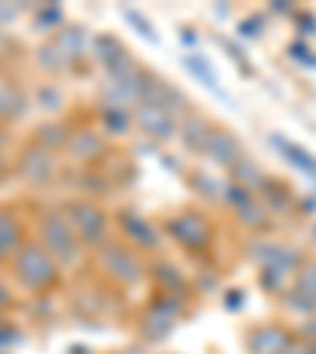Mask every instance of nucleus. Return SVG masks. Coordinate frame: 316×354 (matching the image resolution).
<instances>
[{"label": "nucleus", "mask_w": 316, "mask_h": 354, "mask_svg": "<svg viewBox=\"0 0 316 354\" xmlns=\"http://www.w3.org/2000/svg\"><path fill=\"white\" fill-rule=\"evenodd\" d=\"M281 297H285V304L291 310H297V313H313V310H316V301H310L307 295H301L297 288H291V291H281Z\"/></svg>", "instance_id": "a878e982"}, {"label": "nucleus", "mask_w": 316, "mask_h": 354, "mask_svg": "<svg viewBox=\"0 0 316 354\" xmlns=\"http://www.w3.org/2000/svg\"><path fill=\"white\" fill-rule=\"evenodd\" d=\"M243 345H247V354H285L295 345V335L281 323H259L247 329Z\"/></svg>", "instance_id": "423d86ee"}, {"label": "nucleus", "mask_w": 316, "mask_h": 354, "mask_svg": "<svg viewBox=\"0 0 316 354\" xmlns=\"http://www.w3.org/2000/svg\"><path fill=\"white\" fill-rule=\"evenodd\" d=\"M95 57L102 60V66L104 70H118V66H124L127 60H130V54H127V48L120 44V38H114V35H98L95 41Z\"/></svg>", "instance_id": "f3484780"}, {"label": "nucleus", "mask_w": 316, "mask_h": 354, "mask_svg": "<svg viewBox=\"0 0 316 354\" xmlns=\"http://www.w3.org/2000/svg\"><path fill=\"white\" fill-rule=\"evenodd\" d=\"M234 215L247 225V228H266V225H269V212H266V206L253 196H247L241 206H234Z\"/></svg>", "instance_id": "4be33fe9"}, {"label": "nucleus", "mask_w": 316, "mask_h": 354, "mask_svg": "<svg viewBox=\"0 0 316 354\" xmlns=\"http://www.w3.org/2000/svg\"><path fill=\"white\" fill-rule=\"evenodd\" d=\"M215 165H221V168H234L237 162L243 158V149L241 142L234 140V133H228L225 127H212V133H209V142H206V152Z\"/></svg>", "instance_id": "f8f14e48"}, {"label": "nucleus", "mask_w": 316, "mask_h": 354, "mask_svg": "<svg viewBox=\"0 0 316 354\" xmlns=\"http://www.w3.org/2000/svg\"><path fill=\"white\" fill-rule=\"evenodd\" d=\"M165 234H168L180 250L193 253V257L209 253L212 250V241H215L212 221H209L203 212H196V209H184V212H177V215H168Z\"/></svg>", "instance_id": "20e7f679"}, {"label": "nucleus", "mask_w": 316, "mask_h": 354, "mask_svg": "<svg viewBox=\"0 0 316 354\" xmlns=\"http://www.w3.org/2000/svg\"><path fill=\"white\" fill-rule=\"evenodd\" d=\"M10 272L19 281V288L26 295H51L54 288L60 285V263L44 250L38 237H29V241L19 247L13 259H10Z\"/></svg>", "instance_id": "f257e3e1"}, {"label": "nucleus", "mask_w": 316, "mask_h": 354, "mask_svg": "<svg viewBox=\"0 0 316 354\" xmlns=\"http://www.w3.org/2000/svg\"><path fill=\"white\" fill-rule=\"evenodd\" d=\"M269 142H272L279 152H285V158L291 165H297L301 171H307L310 177H316V158L307 152V149H301V146H295V142H288L285 136H269Z\"/></svg>", "instance_id": "aec40b11"}, {"label": "nucleus", "mask_w": 316, "mask_h": 354, "mask_svg": "<svg viewBox=\"0 0 316 354\" xmlns=\"http://www.w3.org/2000/svg\"><path fill=\"white\" fill-rule=\"evenodd\" d=\"M120 13H124V19H127V22H133V26H136V32H140V35L146 38V41H152V44L158 41V35H155V29H152V22H149L142 13H136V10H130V7H124Z\"/></svg>", "instance_id": "393cba45"}, {"label": "nucleus", "mask_w": 316, "mask_h": 354, "mask_svg": "<svg viewBox=\"0 0 316 354\" xmlns=\"http://www.w3.org/2000/svg\"><path fill=\"white\" fill-rule=\"evenodd\" d=\"M16 171H19V177L26 180V184H51L54 177V152H48V149L35 146V142H29V146L22 149L19 162H16Z\"/></svg>", "instance_id": "6e6552de"}, {"label": "nucleus", "mask_w": 316, "mask_h": 354, "mask_svg": "<svg viewBox=\"0 0 316 354\" xmlns=\"http://www.w3.org/2000/svg\"><path fill=\"white\" fill-rule=\"evenodd\" d=\"M66 140H70V130H66L64 124H41L32 133L29 142L48 149V152H60V149H66Z\"/></svg>", "instance_id": "6ab92c4d"}, {"label": "nucleus", "mask_w": 316, "mask_h": 354, "mask_svg": "<svg viewBox=\"0 0 316 354\" xmlns=\"http://www.w3.org/2000/svg\"><path fill=\"white\" fill-rule=\"evenodd\" d=\"M307 345H310V354H316V342H307Z\"/></svg>", "instance_id": "2f4dec72"}, {"label": "nucleus", "mask_w": 316, "mask_h": 354, "mask_svg": "<svg viewBox=\"0 0 316 354\" xmlns=\"http://www.w3.org/2000/svg\"><path fill=\"white\" fill-rule=\"evenodd\" d=\"M120 234L127 237V243H133V250H155L162 243V234L149 218H142L140 212H118Z\"/></svg>", "instance_id": "1a4fd4ad"}, {"label": "nucleus", "mask_w": 316, "mask_h": 354, "mask_svg": "<svg viewBox=\"0 0 316 354\" xmlns=\"http://www.w3.org/2000/svg\"><path fill=\"white\" fill-rule=\"evenodd\" d=\"M114 354H149V351L142 345H127V348H118Z\"/></svg>", "instance_id": "c85d7f7f"}, {"label": "nucleus", "mask_w": 316, "mask_h": 354, "mask_svg": "<svg viewBox=\"0 0 316 354\" xmlns=\"http://www.w3.org/2000/svg\"><path fill=\"white\" fill-rule=\"evenodd\" d=\"M13 326H10L7 323V317H3V313H0V342H7V339H16V335H13Z\"/></svg>", "instance_id": "cd10ccee"}, {"label": "nucleus", "mask_w": 316, "mask_h": 354, "mask_svg": "<svg viewBox=\"0 0 316 354\" xmlns=\"http://www.w3.org/2000/svg\"><path fill=\"white\" fill-rule=\"evenodd\" d=\"M231 184H237V187H243V190L247 193H263L266 190V184H269V177L263 174V171L257 168V165L250 162V158H247V155H243L241 162L234 165V168H231Z\"/></svg>", "instance_id": "a211bd4d"}, {"label": "nucleus", "mask_w": 316, "mask_h": 354, "mask_svg": "<svg viewBox=\"0 0 316 354\" xmlns=\"http://www.w3.org/2000/svg\"><path fill=\"white\" fill-rule=\"evenodd\" d=\"M10 307H13V291H10L7 281L0 279V313H7Z\"/></svg>", "instance_id": "bb28decb"}, {"label": "nucleus", "mask_w": 316, "mask_h": 354, "mask_svg": "<svg viewBox=\"0 0 316 354\" xmlns=\"http://www.w3.org/2000/svg\"><path fill=\"white\" fill-rule=\"evenodd\" d=\"M184 64H187V70H190V73L196 76L199 82H206V88H209V92H215V95H221V98H228V92H225V88L219 86V76L212 73V66H209L206 60L199 57V54H187V57H184Z\"/></svg>", "instance_id": "412c9836"}, {"label": "nucleus", "mask_w": 316, "mask_h": 354, "mask_svg": "<svg viewBox=\"0 0 316 354\" xmlns=\"http://www.w3.org/2000/svg\"><path fill=\"white\" fill-rule=\"evenodd\" d=\"M95 266L102 269L104 279L120 288H133L146 279V263H142V257L133 250L130 243H120V241L102 243L95 250Z\"/></svg>", "instance_id": "7ed1b4c3"}, {"label": "nucleus", "mask_w": 316, "mask_h": 354, "mask_svg": "<svg viewBox=\"0 0 316 354\" xmlns=\"http://www.w3.org/2000/svg\"><path fill=\"white\" fill-rule=\"evenodd\" d=\"M130 120H133V114L124 104L108 102L102 108V130H108V133H124L127 127H130Z\"/></svg>", "instance_id": "5701e85b"}, {"label": "nucleus", "mask_w": 316, "mask_h": 354, "mask_svg": "<svg viewBox=\"0 0 316 354\" xmlns=\"http://www.w3.org/2000/svg\"><path fill=\"white\" fill-rule=\"evenodd\" d=\"M212 127L215 124H209V120L199 118V114H187V118L180 120V127H177V136H180V142H184L187 149H193V152H206Z\"/></svg>", "instance_id": "2eb2a0df"}, {"label": "nucleus", "mask_w": 316, "mask_h": 354, "mask_svg": "<svg viewBox=\"0 0 316 354\" xmlns=\"http://www.w3.org/2000/svg\"><path fill=\"white\" fill-rule=\"evenodd\" d=\"M64 215L66 221H70V228L76 231V237H80L82 247H92V250H98L102 243H108V215H104V209L98 206L95 199H70V203H64Z\"/></svg>", "instance_id": "39448f33"}, {"label": "nucleus", "mask_w": 316, "mask_h": 354, "mask_svg": "<svg viewBox=\"0 0 316 354\" xmlns=\"http://www.w3.org/2000/svg\"><path fill=\"white\" fill-rule=\"evenodd\" d=\"M26 241L29 237H26V225H22L19 212L0 203V263H10Z\"/></svg>", "instance_id": "9d476101"}, {"label": "nucleus", "mask_w": 316, "mask_h": 354, "mask_svg": "<svg viewBox=\"0 0 316 354\" xmlns=\"http://www.w3.org/2000/svg\"><path fill=\"white\" fill-rule=\"evenodd\" d=\"M26 114V92L13 76L0 66V124H13Z\"/></svg>", "instance_id": "ddd939ff"}, {"label": "nucleus", "mask_w": 316, "mask_h": 354, "mask_svg": "<svg viewBox=\"0 0 316 354\" xmlns=\"http://www.w3.org/2000/svg\"><path fill=\"white\" fill-rule=\"evenodd\" d=\"M149 272H152V279H155V291L187 297V279L174 263H155Z\"/></svg>", "instance_id": "dca6fc26"}, {"label": "nucleus", "mask_w": 316, "mask_h": 354, "mask_svg": "<svg viewBox=\"0 0 316 354\" xmlns=\"http://www.w3.org/2000/svg\"><path fill=\"white\" fill-rule=\"evenodd\" d=\"M295 288L301 295H307L310 301H316V259L301 263V269L295 272Z\"/></svg>", "instance_id": "b1692460"}, {"label": "nucleus", "mask_w": 316, "mask_h": 354, "mask_svg": "<svg viewBox=\"0 0 316 354\" xmlns=\"http://www.w3.org/2000/svg\"><path fill=\"white\" fill-rule=\"evenodd\" d=\"M73 162H82V165H92L98 162L104 155V136L92 127H80V130H70V140H66V149Z\"/></svg>", "instance_id": "9b49d317"}, {"label": "nucleus", "mask_w": 316, "mask_h": 354, "mask_svg": "<svg viewBox=\"0 0 316 354\" xmlns=\"http://www.w3.org/2000/svg\"><path fill=\"white\" fill-rule=\"evenodd\" d=\"M7 146V124H0V149Z\"/></svg>", "instance_id": "7c9ffc66"}, {"label": "nucleus", "mask_w": 316, "mask_h": 354, "mask_svg": "<svg viewBox=\"0 0 316 354\" xmlns=\"http://www.w3.org/2000/svg\"><path fill=\"white\" fill-rule=\"evenodd\" d=\"M38 243L57 259L60 269L80 263L82 243H80V237H76V231L70 228L64 209H44V212L38 215Z\"/></svg>", "instance_id": "f03ea898"}, {"label": "nucleus", "mask_w": 316, "mask_h": 354, "mask_svg": "<svg viewBox=\"0 0 316 354\" xmlns=\"http://www.w3.org/2000/svg\"><path fill=\"white\" fill-rule=\"evenodd\" d=\"M285 354H310V345H307V342H304V345H301V342H295V345L288 348Z\"/></svg>", "instance_id": "c756f323"}, {"label": "nucleus", "mask_w": 316, "mask_h": 354, "mask_svg": "<svg viewBox=\"0 0 316 354\" xmlns=\"http://www.w3.org/2000/svg\"><path fill=\"white\" fill-rule=\"evenodd\" d=\"M133 120H136V127H140L146 136H152V140H158V142L177 136V127H180V120H177L171 111H165L162 104H152V102L136 104V108H133Z\"/></svg>", "instance_id": "0eeeda50"}, {"label": "nucleus", "mask_w": 316, "mask_h": 354, "mask_svg": "<svg viewBox=\"0 0 316 354\" xmlns=\"http://www.w3.org/2000/svg\"><path fill=\"white\" fill-rule=\"evenodd\" d=\"M174 323L177 317H171V313H165V310L152 307V304H146V310L140 313V332L146 342H165L174 332Z\"/></svg>", "instance_id": "4468645a"}]
</instances>
